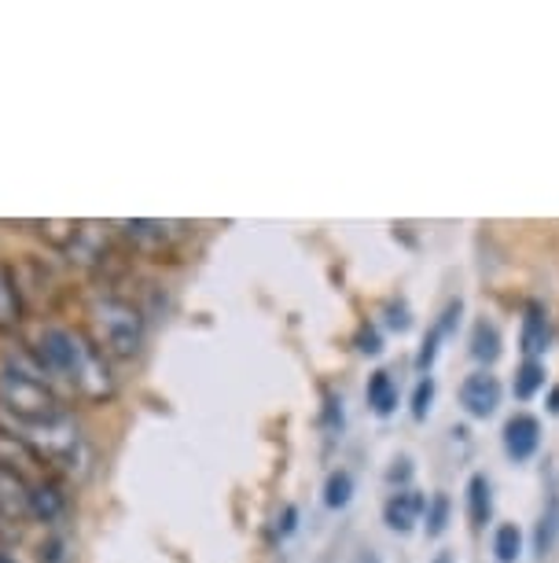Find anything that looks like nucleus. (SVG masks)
<instances>
[{"label": "nucleus", "instance_id": "1", "mask_svg": "<svg viewBox=\"0 0 559 563\" xmlns=\"http://www.w3.org/2000/svg\"><path fill=\"white\" fill-rule=\"evenodd\" d=\"M37 361L45 365L52 379H63L81 401H111L119 395V379H114L111 357L92 343L86 332L78 328H59L52 324L41 332L37 346H34Z\"/></svg>", "mask_w": 559, "mask_h": 563}, {"label": "nucleus", "instance_id": "2", "mask_svg": "<svg viewBox=\"0 0 559 563\" xmlns=\"http://www.w3.org/2000/svg\"><path fill=\"white\" fill-rule=\"evenodd\" d=\"M89 339L97 343L111 361H133L141 354L147 335V317L133 299L125 295H97L89 302Z\"/></svg>", "mask_w": 559, "mask_h": 563}, {"label": "nucleus", "instance_id": "3", "mask_svg": "<svg viewBox=\"0 0 559 563\" xmlns=\"http://www.w3.org/2000/svg\"><path fill=\"white\" fill-rule=\"evenodd\" d=\"M19 434L30 442V450L41 456V464L48 472L70 475V479H86L89 464H92V450L86 431L74 423L70 412L48 420V423H34V428H19Z\"/></svg>", "mask_w": 559, "mask_h": 563}, {"label": "nucleus", "instance_id": "4", "mask_svg": "<svg viewBox=\"0 0 559 563\" xmlns=\"http://www.w3.org/2000/svg\"><path fill=\"white\" fill-rule=\"evenodd\" d=\"M0 409H4L8 417H15L19 428L48 423L67 412L63 398L56 395V387H52V379L34 376V372L12 365L8 357H4V365H0Z\"/></svg>", "mask_w": 559, "mask_h": 563}, {"label": "nucleus", "instance_id": "5", "mask_svg": "<svg viewBox=\"0 0 559 563\" xmlns=\"http://www.w3.org/2000/svg\"><path fill=\"white\" fill-rule=\"evenodd\" d=\"M119 236L130 240L136 251L144 254H163L177 247L185 236H188V225L185 221H152V218H136V221H119Z\"/></svg>", "mask_w": 559, "mask_h": 563}, {"label": "nucleus", "instance_id": "6", "mask_svg": "<svg viewBox=\"0 0 559 563\" xmlns=\"http://www.w3.org/2000/svg\"><path fill=\"white\" fill-rule=\"evenodd\" d=\"M0 472H12L23 483H34V479L52 475L48 467L41 464V456L30 450V442L23 439V434L4 431V428H0Z\"/></svg>", "mask_w": 559, "mask_h": 563}, {"label": "nucleus", "instance_id": "7", "mask_svg": "<svg viewBox=\"0 0 559 563\" xmlns=\"http://www.w3.org/2000/svg\"><path fill=\"white\" fill-rule=\"evenodd\" d=\"M501 379L493 376V372H471L468 379L460 384V406H463V412L468 417H474V420H490L493 412L501 409Z\"/></svg>", "mask_w": 559, "mask_h": 563}, {"label": "nucleus", "instance_id": "8", "mask_svg": "<svg viewBox=\"0 0 559 563\" xmlns=\"http://www.w3.org/2000/svg\"><path fill=\"white\" fill-rule=\"evenodd\" d=\"M67 512H70V497L52 475L30 483V519H37V523L56 530L63 519H67Z\"/></svg>", "mask_w": 559, "mask_h": 563}, {"label": "nucleus", "instance_id": "9", "mask_svg": "<svg viewBox=\"0 0 559 563\" xmlns=\"http://www.w3.org/2000/svg\"><path fill=\"white\" fill-rule=\"evenodd\" d=\"M424 512H427V497L420 494L416 486H402V490L390 494L383 505V519L394 534H413L416 523L424 519Z\"/></svg>", "mask_w": 559, "mask_h": 563}, {"label": "nucleus", "instance_id": "10", "mask_svg": "<svg viewBox=\"0 0 559 563\" xmlns=\"http://www.w3.org/2000/svg\"><path fill=\"white\" fill-rule=\"evenodd\" d=\"M541 445V420L530 417V412H515V417L504 423V453L512 456L515 464L530 461Z\"/></svg>", "mask_w": 559, "mask_h": 563}, {"label": "nucleus", "instance_id": "11", "mask_svg": "<svg viewBox=\"0 0 559 563\" xmlns=\"http://www.w3.org/2000/svg\"><path fill=\"white\" fill-rule=\"evenodd\" d=\"M552 343V324H548V313L541 302H526L523 306V328H519V350L526 361H537Z\"/></svg>", "mask_w": 559, "mask_h": 563}, {"label": "nucleus", "instance_id": "12", "mask_svg": "<svg viewBox=\"0 0 559 563\" xmlns=\"http://www.w3.org/2000/svg\"><path fill=\"white\" fill-rule=\"evenodd\" d=\"M460 310H463V302L460 299H452L446 310L438 313V321L431 324V332L424 335V346H420V357H416V368L427 376V368L435 365V357H438V350H441V339H446L452 328H457L460 321Z\"/></svg>", "mask_w": 559, "mask_h": 563}, {"label": "nucleus", "instance_id": "13", "mask_svg": "<svg viewBox=\"0 0 559 563\" xmlns=\"http://www.w3.org/2000/svg\"><path fill=\"white\" fill-rule=\"evenodd\" d=\"M23 321V288L12 265L0 262V332H15Z\"/></svg>", "mask_w": 559, "mask_h": 563}, {"label": "nucleus", "instance_id": "14", "mask_svg": "<svg viewBox=\"0 0 559 563\" xmlns=\"http://www.w3.org/2000/svg\"><path fill=\"white\" fill-rule=\"evenodd\" d=\"M468 519L479 530L493 519V486L482 472H474L468 479Z\"/></svg>", "mask_w": 559, "mask_h": 563}, {"label": "nucleus", "instance_id": "15", "mask_svg": "<svg viewBox=\"0 0 559 563\" xmlns=\"http://www.w3.org/2000/svg\"><path fill=\"white\" fill-rule=\"evenodd\" d=\"M365 398H368V406H372L376 417H390V412L398 409V384H394V376L390 372H372L368 376V387H365Z\"/></svg>", "mask_w": 559, "mask_h": 563}, {"label": "nucleus", "instance_id": "16", "mask_svg": "<svg viewBox=\"0 0 559 563\" xmlns=\"http://www.w3.org/2000/svg\"><path fill=\"white\" fill-rule=\"evenodd\" d=\"M559 541V490L552 486L548 490V501L541 508V519H537V534H534V549H537V556H548L552 552V545Z\"/></svg>", "mask_w": 559, "mask_h": 563}, {"label": "nucleus", "instance_id": "17", "mask_svg": "<svg viewBox=\"0 0 559 563\" xmlns=\"http://www.w3.org/2000/svg\"><path fill=\"white\" fill-rule=\"evenodd\" d=\"M471 357L474 361H482V365H493V361L501 357V328L493 324V321H487V317H482V321H474V328H471Z\"/></svg>", "mask_w": 559, "mask_h": 563}, {"label": "nucleus", "instance_id": "18", "mask_svg": "<svg viewBox=\"0 0 559 563\" xmlns=\"http://www.w3.org/2000/svg\"><path fill=\"white\" fill-rule=\"evenodd\" d=\"M493 556H497V563H519L523 530L515 523H501L497 530H493Z\"/></svg>", "mask_w": 559, "mask_h": 563}, {"label": "nucleus", "instance_id": "19", "mask_svg": "<svg viewBox=\"0 0 559 563\" xmlns=\"http://www.w3.org/2000/svg\"><path fill=\"white\" fill-rule=\"evenodd\" d=\"M541 387H545V365H541V361H523L519 372H515V379H512L515 398L530 401Z\"/></svg>", "mask_w": 559, "mask_h": 563}, {"label": "nucleus", "instance_id": "20", "mask_svg": "<svg viewBox=\"0 0 559 563\" xmlns=\"http://www.w3.org/2000/svg\"><path fill=\"white\" fill-rule=\"evenodd\" d=\"M350 497H354V475L346 472V467H339V472L328 475V486H324V505L343 508V505H350Z\"/></svg>", "mask_w": 559, "mask_h": 563}, {"label": "nucleus", "instance_id": "21", "mask_svg": "<svg viewBox=\"0 0 559 563\" xmlns=\"http://www.w3.org/2000/svg\"><path fill=\"white\" fill-rule=\"evenodd\" d=\"M449 512H452V501H449V494H435L427 501V538H441L446 534V527H449Z\"/></svg>", "mask_w": 559, "mask_h": 563}, {"label": "nucleus", "instance_id": "22", "mask_svg": "<svg viewBox=\"0 0 559 563\" xmlns=\"http://www.w3.org/2000/svg\"><path fill=\"white\" fill-rule=\"evenodd\" d=\"M41 563H70V541L59 534V530H52V534L41 541Z\"/></svg>", "mask_w": 559, "mask_h": 563}, {"label": "nucleus", "instance_id": "23", "mask_svg": "<svg viewBox=\"0 0 559 563\" xmlns=\"http://www.w3.org/2000/svg\"><path fill=\"white\" fill-rule=\"evenodd\" d=\"M435 379L431 376H424L416 384V390H413V417L416 420H427V412H431V406H435Z\"/></svg>", "mask_w": 559, "mask_h": 563}, {"label": "nucleus", "instance_id": "24", "mask_svg": "<svg viewBox=\"0 0 559 563\" xmlns=\"http://www.w3.org/2000/svg\"><path fill=\"white\" fill-rule=\"evenodd\" d=\"M357 350H361V354H379V350H383L376 324H361V332H357Z\"/></svg>", "mask_w": 559, "mask_h": 563}, {"label": "nucleus", "instance_id": "25", "mask_svg": "<svg viewBox=\"0 0 559 563\" xmlns=\"http://www.w3.org/2000/svg\"><path fill=\"white\" fill-rule=\"evenodd\" d=\"M435 563H452V552H438V560Z\"/></svg>", "mask_w": 559, "mask_h": 563}, {"label": "nucleus", "instance_id": "26", "mask_svg": "<svg viewBox=\"0 0 559 563\" xmlns=\"http://www.w3.org/2000/svg\"><path fill=\"white\" fill-rule=\"evenodd\" d=\"M552 412H559V390H552V406H548Z\"/></svg>", "mask_w": 559, "mask_h": 563}]
</instances>
